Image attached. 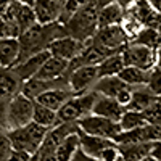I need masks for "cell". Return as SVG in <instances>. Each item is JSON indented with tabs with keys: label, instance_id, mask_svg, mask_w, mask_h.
Wrapping results in <instances>:
<instances>
[{
	"label": "cell",
	"instance_id": "cell-13",
	"mask_svg": "<svg viewBox=\"0 0 161 161\" xmlns=\"http://www.w3.org/2000/svg\"><path fill=\"white\" fill-rule=\"evenodd\" d=\"M2 18H7L11 23H15L18 28L21 29V32H24L26 29H29L31 26H34L37 23L32 7L19 3V2H16V0H13V2H11V5L8 7L7 13Z\"/></svg>",
	"mask_w": 161,
	"mask_h": 161
},
{
	"label": "cell",
	"instance_id": "cell-23",
	"mask_svg": "<svg viewBox=\"0 0 161 161\" xmlns=\"http://www.w3.org/2000/svg\"><path fill=\"white\" fill-rule=\"evenodd\" d=\"M19 90H21V82L13 74L11 68H2L0 66V98L10 100Z\"/></svg>",
	"mask_w": 161,
	"mask_h": 161
},
{
	"label": "cell",
	"instance_id": "cell-8",
	"mask_svg": "<svg viewBox=\"0 0 161 161\" xmlns=\"http://www.w3.org/2000/svg\"><path fill=\"white\" fill-rule=\"evenodd\" d=\"M92 40L95 44L102 45L103 48L110 50L111 53H118L124 48V45L129 42L127 36L124 34L123 28L119 24L114 26H103V28H98L97 32L93 34Z\"/></svg>",
	"mask_w": 161,
	"mask_h": 161
},
{
	"label": "cell",
	"instance_id": "cell-43",
	"mask_svg": "<svg viewBox=\"0 0 161 161\" xmlns=\"http://www.w3.org/2000/svg\"><path fill=\"white\" fill-rule=\"evenodd\" d=\"M16 2H19V3H24V5H29V7H32L34 0H16Z\"/></svg>",
	"mask_w": 161,
	"mask_h": 161
},
{
	"label": "cell",
	"instance_id": "cell-20",
	"mask_svg": "<svg viewBox=\"0 0 161 161\" xmlns=\"http://www.w3.org/2000/svg\"><path fill=\"white\" fill-rule=\"evenodd\" d=\"M19 61V40L0 39V66L13 68Z\"/></svg>",
	"mask_w": 161,
	"mask_h": 161
},
{
	"label": "cell",
	"instance_id": "cell-1",
	"mask_svg": "<svg viewBox=\"0 0 161 161\" xmlns=\"http://www.w3.org/2000/svg\"><path fill=\"white\" fill-rule=\"evenodd\" d=\"M61 36H66L64 26L61 23H52V24H45V26L36 23L29 29L21 32V36L18 37L19 61L26 60L31 55H36V53L42 52V50H48L50 44Z\"/></svg>",
	"mask_w": 161,
	"mask_h": 161
},
{
	"label": "cell",
	"instance_id": "cell-41",
	"mask_svg": "<svg viewBox=\"0 0 161 161\" xmlns=\"http://www.w3.org/2000/svg\"><path fill=\"white\" fill-rule=\"evenodd\" d=\"M73 161H98L97 158H93V156H89L87 153H84L82 150H79L76 153V156L73 158Z\"/></svg>",
	"mask_w": 161,
	"mask_h": 161
},
{
	"label": "cell",
	"instance_id": "cell-26",
	"mask_svg": "<svg viewBox=\"0 0 161 161\" xmlns=\"http://www.w3.org/2000/svg\"><path fill=\"white\" fill-rule=\"evenodd\" d=\"M80 150L84 153H87L89 156H93L97 158L100 155V152L103 148H106L108 145L111 143H116L114 140H110V139H103V137H95V136H89V134H84L80 132Z\"/></svg>",
	"mask_w": 161,
	"mask_h": 161
},
{
	"label": "cell",
	"instance_id": "cell-10",
	"mask_svg": "<svg viewBox=\"0 0 161 161\" xmlns=\"http://www.w3.org/2000/svg\"><path fill=\"white\" fill-rule=\"evenodd\" d=\"M97 80H98L97 66H80V68H76L73 71H68V87L74 95L92 90Z\"/></svg>",
	"mask_w": 161,
	"mask_h": 161
},
{
	"label": "cell",
	"instance_id": "cell-18",
	"mask_svg": "<svg viewBox=\"0 0 161 161\" xmlns=\"http://www.w3.org/2000/svg\"><path fill=\"white\" fill-rule=\"evenodd\" d=\"M127 87L129 86H126L118 76H108V77H98V80L93 84L92 90L95 93H98V95L116 98L119 93Z\"/></svg>",
	"mask_w": 161,
	"mask_h": 161
},
{
	"label": "cell",
	"instance_id": "cell-19",
	"mask_svg": "<svg viewBox=\"0 0 161 161\" xmlns=\"http://www.w3.org/2000/svg\"><path fill=\"white\" fill-rule=\"evenodd\" d=\"M126 8L121 7L118 2H111L108 5H103L98 8L97 11V19H98V28L103 26H114V24H121L124 18Z\"/></svg>",
	"mask_w": 161,
	"mask_h": 161
},
{
	"label": "cell",
	"instance_id": "cell-37",
	"mask_svg": "<svg viewBox=\"0 0 161 161\" xmlns=\"http://www.w3.org/2000/svg\"><path fill=\"white\" fill-rule=\"evenodd\" d=\"M119 158V148H118V143H111L108 145L106 148H103L100 152V155L97 156L98 161H116Z\"/></svg>",
	"mask_w": 161,
	"mask_h": 161
},
{
	"label": "cell",
	"instance_id": "cell-6",
	"mask_svg": "<svg viewBox=\"0 0 161 161\" xmlns=\"http://www.w3.org/2000/svg\"><path fill=\"white\" fill-rule=\"evenodd\" d=\"M77 127L80 132L89 134V136L103 137V139H110V140H114L116 136L121 132L119 123L97 116V114H89L80 121H77Z\"/></svg>",
	"mask_w": 161,
	"mask_h": 161
},
{
	"label": "cell",
	"instance_id": "cell-32",
	"mask_svg": "<svg viewBox=\"0 0 161 161\" xmlns=\"http://www.w3.org/2000/svg\"><path fill=\"white\" fill-rule=\"evenodd\" d=\"M90 3H95V0H66V2L61 5V16H60L58 23L64 24L76 11H79L80 8H84Z\"/></svg>",
	"mask_w": 161,
	"mask_h": 161
},
{
	"label": "cell",
	"instance_id": "cell-28",
	"mask_svg": "<svg viewBox=\"0 0 161 161\" xmlns=\"http://www.w3.org/2000/svg\"><path fill=\"white\" fill-rule=\"evenodd\" d=\"M124 60L121 52L113 53L108 58H105L97 68H98V77H108V76H118L124 68Z\"/></svg>",
	"mask_w": 161,
	"mask_h": 161
},
{
	"label": "cell",
	"instance_id": "cell-35",
	"mask_svg": "<svg viewBox=\"0 0 161 161\" xmlns=\"http://www.w3.org/2000/svg\"><path fill=\"white\" fill-rule=\"evenodd\" d=\"M143 118L148 124H161V103L155 100V103L143 111Z\"/></svg>",
	"mask_w": 161,
	"mask_h": 161
},
{
	"label": "cell",
	"instance_id": "cell-42",
	"mask_svg": "<svg viewBox=\"0 0 161 161\" xmlns=\"http://www.w3.org/2000/svg\"><path fill=\"white\" fill-rule=\"evenodd\" d=\"M155 66L161 69V47L156 48V63H155Z\"/></svg>",
	"mask_w": 161,
	"mask_h": 161
},
{
	"label": "cell",
	"instance_id": "cell-2",
	"mask_svg": "<svg viewBox=\"0 0 161 161\" xmlns=\"http://www.w3.org/2000/svg\"><path fill=\"white\" fill-rule=\"evenodd\" d=\"M97 11H98V8H97L95 3H90L84 8H80L79 11H76L74 15L63 24L66 36L74 37L79 42H86V40L92 39L93 34L98 29Z\"/></svg>",
	"mask_w": 161,
	"mask_h": 161
},
{
	"label": "cell",
	"instance_id": "cell-22",
	"mask_svg": "<svg viewBox=\"0 0 161 161\" xmlns=\"http://www.w3.org/2000/svg\"><path fill=\"white\" fill-rule=\"evenodd\" d=\"M80 150V134L79 130L69 134L57 148H55V156L57 161H73L76 153Z\"/></svg>",
	"mask_w": 161,
	"mask_h": 161
},
{
	"label": "cell",
	"instance_id": "cell-3",
	"mask_svg": "<svg viewBox=\"0 0 161 161\" xmlns=\"http://www.w3.org/2000/svg\"><path fill=\"white\" fill-rule=\"evenodd\" d=\"M7 132H8L10 142L13 145V150H21L29 155H37L48 129L44 126H39L37 123L32 121V123H29L24 127L10 129Z\"/></svg>",
	"mask_w": 161,
	"mask_h": 161
},
{
	"label": "cell",
	"instance_id": "cell-25",
	"mask_svg": "<svg viewBox=\"0 0 161 161\" xmlns=\"http://www.w3.org/2000/svg\"><path fill=\"white\" fill-rule=\"evenodd\" d=\"M130 42L145 45V47L153 48V50H156L158 47H161V28L158 26L156 19L150 26H143V29L137 34L136 39L130 40Z\"/></svg>",
	"mask_w": 161,
	"mask_h": 161
},
{
	"label": "cell",
	"instance_id": "cell-34",
	"mask_svg": "<svg viewBox=\"0 0 161 161\" xmlns=\"http://www.w3.org/2000/svg\"><path fill=\"white\" fill-rule=\"evenodd\" d=\"M147 87H148L156 97L161 95V69L159 68H155L150 69L148 73V80H147Z\"/></svg>",
	"mask_w": 161,
	"mask_h": 161
},
{
	"label": "cell",
	"instance_id": "cell-5",
	"mask_svg": "<svg viewBox=\"0 0 161 161\" xmlns=\"http://www.w3.org/2000/svg\"><path fill=\"white\" fill-rule=\"evenodd\" d=\"M34 105L36 102L23 95L21 92L13 95L7 105V130L24 127L32 123Z\"/></svg>",
	"mask_w": 161,
	"mask_h": 161
},
{
	"label": "cell",
	"instance_id": "cell-47",
	"mask_svg": "<svg viewBox=\"0 0 161 161\" xmlns=\"http://www.w3.org/2000/svg\"><path fill=\"white\" fill-rule=\"evenodd\" d=\"M116 161H124V159H123V158H121V156H119V158H118Z\"/></svg>",
	"mask_w": 161,
	"mask_h": 161
},
{
	"label": "cell",
	"instance_id": "cell-38",
	"mask_svg": "<svg viewBox=\"0 0 161 161\" xmlns=\"http://www.w3.org/2000/svg\"><path fill=\"white\" fill-rule=\"evenodd\" d=\"M7 105L8 100L0 98V129H5V130H7Z\"/></svg>",
	"mask_w": 161,
	"mask_h": 161
},
{
	"label": "cell",
	"instance_id": "cell-16",
	"mask_svg": "<svg viewBox=\"0 0 161 161\" xmlns=\"http://www.w3.org/2000/svg\"><path fill=\"white\" fill-rule=\"evenodd\" d=\"M71 97H74V93L69 90V87H55V89H50L44 93H40L34 102L47 106V108L53 111H58L64 105V102L69 100Z\"/></svg>",
	"mask_w": 161,
	"mask_h": 161
},
{
	"label": "cell",
	"instance_id": "cell-39",
	"mask_svg": "<svg viewBox=\"0 0 161 161\" xmlns=\"http://www.w3.org/2000/svg\"><path fill=\"white\" fill-rule=\"evenodd\" d=\"M37 156H39V161H57L55 152L52 150H39Z\"/></svg>",
	"mask_w": 161,
	"mask_h": 161
},
{
	"label": "cell",
	"instance_id": "cell-29",
	"mask_svg": "<svg viewBox=\"0 0 161 161\" xmlns=\"http://www.w3.org/2000/svg\"><path fill=\"white\" fill-rule=\"evenodd\" d=\"M32 121H34V123H37L39 126H44L47 129H52L53 126L58 124V116H57V111L47 108V106H44V105L36 103L34 105Z\"/></svg>",
	"mask_w": 161,
	"mask_h": 161
},
{
	"label": "cell",
	"instance_id": "cell-44",
	"mask_svg": "<svg viewBox=\"0 0 161 161\" xmlns=\"http://www.w3.org/2000/svg\"><path fill=\"white\" fill-rule=\"evenodd\" d=\"M29 161H39V156H37V155H34V156H32Z\"/></svg>",
	"mask_w": 161,
	"mask_h": 161
},
{
	"label": "cell",
	"instance_id": "cell-14",
	"mask_svg": "<svg viewBox=\"0 0 161 161\" xmlns=\"http://www.w3.org/2000/svg\"><path fill=\"white\" fill-rule=\"evenodd\" d=\"M32 10L36 15V21L42 26L58 23L61 16V5L57 0H34Z\"/></svg>",
	"mask_w": 161,
	"mask_h": 161
},
{
	"label": "cell",
	"instance_id": "cell-31",
	"mask_svg": "<svg viewBox=\"0 0 161 161\" xmlns=\"http://www.w3.org/2000/svg\"><path fill=\"white\" fill-rule=\"evenodd\" d=\"M121 28H123V31H124V34L127 36V39H129V42L130 40H134L137 37V34L143 29V24L132 15V13H129L127 10H126V13H124V18H123V21H121Z\"/></svg>",
	"mask_w": 161,
	"mask_h": 161
},
{
	"label": "cell",
	"instance_id": "cell-17",
	"mask_svg": "<svg viewBox=\"0 0 161 161\" xmlns=\"http://www.w3.org/2000/svg\"><path fill=\"white\" fill-rule=\"evenodd\" d=\"M68 66H69L68 61L55 58V57H50L42 64V68L39 69V73L34 77L42 79V80H57V79H61V77H64L66 74H68Z\"/></svg>",
	"mask_w": 161,
	"mask_h": 161
},
{
	"label": "cell",
	"instance_id": "cell-46",
	"mask_svg": "<svg viewBox=\"0 0 161 161\" xmlns=\"http://www.w3.org/2000/svg\"><path fill=\"white\" fill-rule=\"evenodd\" d=\"M57 2H58V3H60V5H63V3H64V2H66V0H57Z\"/></svg>",
	"mask_w": 161,
	"mask_h": 161
},
{
	"label": "cell",
	"instance_id": "cell-24",
	"mask_svg": "<svg viewBox=\"0 0 161 161\" xmlns=\"http://www.w3.org/2000/svg\"><path fill=\"white\" fill-rule=\"evenodd\" d=\"M156 100V95L147 87V86H142V87H136L132 90V100L130 103L127 105L126 110H132V111H140L143 113L147 108L155 103Z\"/></svg>",
	"mask_w": 161,
	"mask_h": 161
},
{
	"label": "cell",
	"instance_id": "cell-4",
	"mask_svg": "<svg viewBox=\"0 0 161 161\" xmlns=\"http://www.w3.org/2000/svg\"><path fill=\"white\" fill-rule=\"evenodd\" d=\"M95 98H97V93L93 90H89L86 93H79V95H74L69 100H66L64 105L57 111L58 124L60 123H77L82 118L92 114Z\"/></svg>",
	"mask_w": 161,
	"mask_h": 161
},
{
	"label": "cell",
	"instance_id": "cell-33",
	"mask_svg": "<svg viewBox=\"0 0 161 161\" xmlns=\"http://www.w3.org/2000/svg\"><path fill=\"white\" fill-rule=\"evenodd\" d=\"M21 36V29L15 23L0 16V39H18Z\"/></svg>",
	"mask_w": 161,
	"mask_h": 161
},
{
	"label": "cell",
	"instance_id": "cell-27",
	"mask_svg": "<svg viewBox=\"0 0 161 161\" xmlns=\"http://www.w3.org/2000/svg\"><path fill=\"white\" fill-rule=\"evenodd\" d=\"M148 73H150V71H143V69H140V68H134V66H124L123 71L118 74V77L123 80L126 86L136 89V87L147 86V80H148Z\"/></svg>",
	"mask_w": 161,
	"mask_h": 161
},
{
	"label": "cell",
	"instance_id": "cell-9",
	"mask_svg": "<svg viewBox=\"0 0 161 161\" xmlns=\"http://www.w3.org/2000/svg\"><path fill=\"white\" fill-rule=\"evenodd\" d=\"M113 53L110 50L103 48L102 45L95 44L92 39L86 40L82 48H80L79 55L69 63L68 71H73L76 68H80V66H98L105 58H108Z\"/></svg>",
	"mask_w": 161,
	"mask_h": 161
},
{
	"label": "cell",
	"instance_id": "cell-11",
	"mask_svg": "<svg viewBox=\"0 0 161 161\" xmlns=\"http://www.w3.org/2000/svg\"><path fill=\"white\" fill-rule=\"evenodd\" d=\"M50 57H52V55H50L48 50H42V52L36 53V55H31V57H28L26 60L16 63V64L11 68V71H13V74L18 77L19 82L23 84V82H26V80L32 79V77L39 73V69L42 68V64H44Z\"/></svg>",
	"mask_w": 161,
	"mask_h": 161
},
{
	"label": "cell",
	"instance_id": "cell-15",
	"mask_svg": "<svg viewBox=\"0 0 161 161\" xmlns=\"http://www.w3.org/2000/svg\"><path fill=\"white\" fill-rule=\"evenodd\" d=\"M124 111H126V108L121 106L114 98L103 97V95H98L97 93L95 103H93V108H92V114H97V116H102V118L119 123V119Z\"/></svg>",
	"mask_w": 161,
	"mask_h": 161
},
{
	"label": "cell",
	"instance_id": "cell-45",
	"mask_svg": "<svg viewBox=\"0 0 161 161\" xmlns=\"http://www.w3.org/2000/svg\"><path fill=\"white\" fill-rule=\"evenodd\" d=\"M142 161H155V159H153L152 156H148V158H145V159H142Z\"/></svg>",
	"mask_w": 161,
	"mask_h": 161
},
{
	"label": "cell",
	"instance_id": "cell-7",
	"mask_svg": "<svg viewBox=\"0 0 161 161\" xmlns=\"http://www.w3.org/2000/svg\"><path fill=\"white\" fill-rule=\"evenodd\" d=\"M121 55H123L126 66H134V68H140L143 71L153 69L156 63V50L136 42H127L121 50Z\"/></svg>",
	"mask_w": 161,
	"mask_h": 161
},
{
	"label": "cell",
	"instance_id": "cell-40",
	"mask_svg": "<svg viewBox=\"0 0 161 161\" xmlns=\"http://www.w3.org/2000/svg\"><path fill=\"white\" fill-rule=\"evenodd\" d=\"M150 156L155 161H161V140L159 142H153V148H152Z\"/></svg>",
	"mask_w": 161,
	"mask_h": 161
},
{
	"label": "cell",
	"instance_id": "cell-30",
	"mask_svg": "<svg viewBox=\"0 0 161 161\" xmlns=\"http://www.w3.org/2000/svg\"><path fill=\"white\" fill-rule=\"evenodd\" d=\"M148 123L145 121L143 118V113L140 111H132V110H126L123 113L119 119V127H121V132L123 130H132V129H137V127H142V126H147Z\"/></svg>",
	"mask_w": 161,
	"mask_h": 161
},
{
	"label": "cell",
	"instance_id": "cell-36",
	"mask_svg": "<svg viewBox=\"0 0 161 161\" xmlns=\"http://www.w3.org/2000/svg\"><path fill=\"white\" fill-rule=\"evenodd\" d=\"M13 152V145L10 142L8 132L5 129H0V161H7Z\"/></svg>",
	"mask_w": 161,
	"mask_h": 161
},
{
	"label": "cell",
	"instance_id": "cell-21",
	"mask_svg": "<svg viewBox=\"0 0 161 161\" xmlns=\"http://www.w3.org/2000/svg\"><path fill=\"white\" fill-rule=\"evenodd\" d=\"M118 148H119V156L124 161H142L150 156L153 143H150V142L124 143V145H118Z\"/></svg>",
	"mask_w": 161,
	"mask_h": 161
},
{
	"label": "cell",
	"instance_id": "cell-12",
	"mask_svg": "<svg viewBox=\"0 0 161 161\" xmlns=\"http://www.w3.org/2000/svg\"><path fill=\"white\" fill-rule=\"evenodd\" d=\"M82 45H84V42H79V40H76L71 36H61V37L55 39L50 44L48 52H50L52 57L71 63L79 55V52H80V48H82Z\"/></svg>",
	"mask_w": 161,
	"mask_h": 161
}]
</instances>
